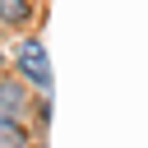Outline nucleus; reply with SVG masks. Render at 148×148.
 <instances>
[{"label":"nucleus","mask_w":148,"mask_h":148,"mask_svg":"<svg viewBox=\"0 0 148 148\" xmlns=\"http://www.w3.org/2000/svg\"><path fill=\"white\" fill-rule=\"evenodd\" d=\"M14 60H18L23 83H32V88H51V60H46V46H42L37 37H23Z\"/></svg>","instance_id":"nucleus-1"},{"label":"nucleus","mask_w":148,"mask_h":148,"mask_svg":"<svg viewBox=\"0 0 148 148\" xmlns=\"http://www.w3.org/2000/svg\"><path fill=\"white\" fill-rule=\"evenodd\" d=\"M0 148H28L23 125H18V120H9V116H0Z\"/></svg>","instance_id":"nucleus-3"},{"label":"nucleus","mask_w":148,"mask_h":148,"mask_svg":"<svg viewBox=\"0 0 148 148\" xmlns=\"http://www.w3.org/2000/svg\"><path fill=\"white\" fill-rule=\"evenodd\" d=\"M0 18H5V23H14V28H18V23H23V18H28V0H0Z\"/></svg>","instance_id":"nucleus-4"},{"label":"nucleus","mask_w":148,"mask_h":148,"mask_svg":"<svg viewBox=\"0 0 148 148\" xmlns=\"http://www.w3.org/2000/svg\"><path fill=\"white\" fill-rule=\"evenodd\" d=\"M23 111V79H0V116L18 120Z\"/></svg>","instance_id":"nucleus-2"}]
</instances>
